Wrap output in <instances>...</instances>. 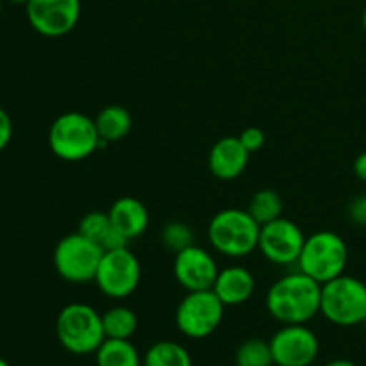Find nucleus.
Wrapping results in <instances>:
<instances>
[{"mask_svg": "<svg viewBox=\"0 0 366 366\" xmlns=\"http://www.w3.org/2000/svg\"><path fill=\"white\" fill-rule=\"evenodd\" d=\"M247 211L259 225L270 224L282 217V199L274 189H259L252 195Z\"/></svg>", "mask_w": 366, "mask_h": 366, "instance_id": "22", "label": "nucleus"}, {"mask_svg": "<svg viewBox=\"0 0 366 366\" xmlns=\"http://www.w3.org/2000/svg\"><path fill=\"white\" fill-rule=\"evenodd\" d=\"M0 366H9V363H7L6 360H2V357H0Z\"/></svg>", "mask_w": 366, "mask_h": 366, "instance_id": "32", "label": "nucleus"}, {"mask_svg": "<svg viewBox=\"0 0 366 366\" xmlns=\"http://www.w3.org/2000/svg\"><path fill=\"white\" fill-rule=\"evenodd\" d=\"M11 138H13V122L7 111L0 107V152L9 145Z\"/></svg>", "mask_w": 366, "mask_h": 366, "instance_id": "27", "label": "nucleus"}, {"mask_svg": "<svg viewBox=\"0 0 366 366\" xmlns=\"http://www.w3.org/2000/svg\"><path fill=\"white\" fill-rule=\"evenodd\" d=\"M142 281V264L129 247L107 250L100 259L95 285L109 299H127Z\"/></svg>", "mask_w": 366, "mask_h": 366, "instance_id": "9", "label": "nucleus"}, {"mask_svg": "<svg viewBox=\"0 0 366 366\" xmlns=\"http://www.w3.org/2000/svg\"><path fill=\"white\" fill-rule=\"evenodd\" d=\"M236 366H274L270 342L261 338L245 340L236 349Z\"/></svg>", "mask_w": 366, "mask_h": 366, "instance_id": "23", "label": "nucleus"}, {"mask_svg": "<svg viewBox=\"0 0 366 366\" xmlns=\"http://www.w3.org/2000/svg\"><path fill=\"white\" fill-rule=\"evenodd\" d=\"M304 242L306 236L302 229L295 222L281 217L270 224L261 225L257 250L270 263L288 267V264H297Z\"/></svg>", "mask_w": 366, "mask_h": 366, "instance_id": "10", "label": "nucleus"}, {"mask_svg": "<svg viewBox=\"0 0 366 366\" xmlns=\"http://www.w3.org/2000/svg\"><path fill=\"white\" fill-rule=\"evenodd\" d=\"M349 261L345 239L332 231H318L304 242L297 267L320 285L343 275Z\"/></svg>", "mask_w": 366, "mask_h": 366, "instance_id": "5", "label": "nucleus"}, {"mask_svg": "<svg viewBox=\"0 0 366 366\" xmlns=\"http://www.w3.org/2000/svg\"><path fill=\"white\" fill-rule=\"evenodd\" d=\"M49 147L54 156L66 163L88 159L100 150V136L93 118L81 111H66L49 129Z\"/></svg>", "mask_w": 366, "mask_h": 366, "instance_id": "2", "label": "nucleus"}, {"mask_svg": "<svg viewBox=\"0 0 366 366\" xmlns=\"http://www.w3.org/2000/svg\"><path fill=\"white\" fill-rule=\"evenodd\" d=\"M56 335L68 352L77 356L95 354L106 340L102 315L89 304H68L56 318Z\"/></svg>", "mask_w": 366, "mask_h": 366, "instance_id": "4", "label": "nucleus"}, {"mask_svg": "<svg viewBox=\"0 0 366 366\" xmlns=\"http://www.w3.org/2000/svg\"><path fill=\"white\" fill-rule=\"evenodd\" d=\"M11 4H16V6H27L29 0H9Z\"/></svg>", "mask_w": 366, "mask_h": 366, "instance_id": "30", "label": "nucleus"}, {"mask_svg": "<svg viewBox=\"0 0 366 366\" xmlns=\"http://www.w3.org/2000/svg\"><path fill=\"white\" fill-rule=\"evenodd\" d=\"M349 218L352 224L366 227V193L356 197L349 206Z\"/></svg>", "mask_w": 366, "mask_h": 366, "instance_id": "26", "label": "nucleus"}, {"mask_svg": "<svg viewBox=\"0 0 366 366\" xmlns=\"http://www.w3.org/2000/svg\"><path fill=\"white\" fill-rule=\"evenodd\" d=\"M322 285L300 270L277 279L267 293V310L285 325L307 324L320 313Z\"/></svg>", "mask_w": 366, "mask_h": 366, "instance_id": "1", "label": "nucleus"}, {"mask_svg": "<svg viewBox=\"0 0 366 366\" xmlns=\"http://www.w3.org/2000/svg\"><path fill=\"white\" fill-rule=\"evenodd\" d=\"M249 159L250 152L242 145L238 136H225L211 147L207 167L220 181H232L245 172Z\"/></svg>", "mask_w": 366, "mask_h": 366, "instance_id": "14", "label": "nucleus"}, {"mask_svg": "<svg viewBox=\"0 0 366 366\" xmlns=\"http://www.w3.org/2000/svg\"><path fill=\"white\" fill-rule=\"evenodd\" d=\"M320 313L340 327L363 324L366 318V285L345 274L322 285Z\"/></svg>", "mask_w": 366, "mask_h": 366, "instance_id": "6", "label": "nucleus"}, {"mask_svg": "<svg viewBox=\"0 0 366 366\" xmlns=\"http://www.w3.org/2000/svg\"><path fill=\"white\" fill-rule=\"evenodd\" d=\"M256 290V277L252 272L245 267H227L218 272L214 281L213 292L224 306H239L247 302L254 295Z\"/></svg>", "mask_w": 366, "mask_h": 366, "instance_id": "15", "label": "nucleus"}, {"mask_svg": "<svg viewBox=\"0 0 366 366\" xmlns=\"http://www.w3.org/2000/svg\"><path fill=\"white\" fill-rule=\"evenodd\" d=\"M325 366H357V365L352 363V361H349V360H335Z\"/></svg>", "mask_w": 366, "mask_h": 366, "instance_id": "29", "label": "nucleus"}, {"mask_svg": "<svg viewBox=\"0 0 366 366\" xmlns=\"http://www.w3.org/2000/svg\"><path fill=\"white\" fill-rule=\"evenodd\" d=\"M274 365L310 366L317 360L320 343L306 324H292L279 329L270 340Z\"/></svg>", "mask_w": 366, "mask_h": 366, "instance_id": "12", "label": "nucleus"}, {"mask_svg": "<svg viewBox=\"0 0 366 366\" xmlns=\"http://www.w3.org/2000/svg\"><path fill=\"white\" fill-rule=\"evenodd\" d=\"M104 250L95 242L74 232L57 242L54 249V268L61 279L71 285L95 281Z\"/></svg>", "mask_w": 366, "mask_h": 366, "instance_id": "7", "label": "nucleus"}, {"mask_svg": "<svg viewBox=\"0 0 366 366\" xmlns=\"http://www.w3.org/2000/svg\"><path fill=\"white\" fill-rule=\"evenodd\" d=\"M261 225L249 211L222 209L207 225V239L218 254L227 257H245L257 249Z\"/></svg>", "mask_w": 366, "mask_h": 366, "instance_id": "3", "label": "nucleus"}, {"mask_svg": "<svg viewBox=\"0 0 366 366\" xmlns=\"http://www.w3.org/2000/svg\"><path fill=\"white\" fill-rule=\"evenodd\" d=\"M224 310V302L213 290L188 292L175 311V325L188 338H207L220 327Z\"/></svg>", "mask_w": 366, "mask_h": 366, "instance_id": "8", "label": "nucleus"}, {"mask_svg": "<svg viewBox=\"0 0 366 366\" xmlns=\"http://www.w3.org/2000/svg\"><path fill=\"white\" fill-rule=\"evenodd\" d=\"M102 325L106 338L131 340L138 329V317L125 306H113L102 315Z\"/></svg>", "mask_w": 366, "mask_h": 366, "instance_id": "20", "label": "nucleus"}, {"mask_svg": "<svg viewBox=\"0 0 366 366\" xmlns=\"http://www.w3.org/2000/svg\"><path fill=\"white\" fill-rule=\"evenodd\" d=\"M242 145L249 150L250 154L257 152V150L263 149L264 142H267V136L261 131L259 127H247L245 131H242V134L238 136Z\"/></svg>", "mask_w": 366, "mask_h": 366, "instance_id": "25", "label": "nucleus"}, {"mask_svg": "<svg viewBox=\"0 0 366 366\" xmlns=\"http://www.w3.org/2000/svg\"><path fill=\"white\" fill-rule=\"evenodd\" d=\"M27 20L38 34L61 38L75 29L81 18V0H29Z\"/></svg>", "mask_w": 366, "mask_h": 366, "instance_id": "11", "label": "nucleus"}, {"mask_svg": "<svg viewBox=\"0 0 366 366\" xmlns=\"http://www.w3.org/2000/svg\"><path fill=\"white\" fill-rule=\"evenodd\" d=\"M77 232H81L82 236H86L88 239L95 242L104 252L129 247V239H125L124 236L114 229L109 214L100 213V211H92V213L84 214V217L81 218V222H79Z\"/></svg>", "mask_w": 366, "mask_h": 366, "instance_id": "17", "label": "nucleus"}, {"mask_svg": "<svg viewBox=\"0 0 366 366\" xmlns=\"http://www.w3.org/2000/svg\"><path fill=\"white\" fill-rule=\"evenodd\" d=\"M161 239L168 250L177 254L179 250L193 245V231L184 222H168L161 231Z\"/></svg>", "mask_w": 366, "mask_h": 366, "instance_id": "24", "label": "nucleus"}, {"mask_svg": "<svg viewBox=\"0 0 366 366\" xmlns=\"http://www.w3.org/2000/svg\"><path fill=\"white\" fill-rule=\"evenodd\" d=\"M0 14H2V0H0Z\"/></svg>", "mask_w": 366, "mask_h": 366, "instance_id": "33", "label": "nucleus"}, {"mask_svg": "<svg viewBox=\"0 0 366 366\" xmlns=\"http://www.w3.org/2000/svg\"><path fill=\"white\" fill-rule=\"evenodd\" d=\"M363 324H365V327H366V318H365V322H363Z\"/></svg>", "mask_w": 366, "mask_h": 366, "instance_id": "34", "label": "nucleus"}, {"mask_svg": "<svg viewBox=\"0 0 366 366\" xmlns=\"http://www.w3.org/2000/svg\"><path fill=\"white\" fill-rule=\"evenodd\" d=\"M107 214H109L114 229L129 242L139 238L147 231L150 222L145 204L136 199V197H120V199H117L111 204Z\"/></svg>", "mask_w": 366, "mask_h": 366, "instance_id": "16", "label": "nucleus"}, {"mask_svg": "<svg viewBox=\"0 0 366 366\" xmlns=\"http://www.w3.org/2000/svg\"><path fill=\"white\" fill-rule=\"evenodd\" d=\"M352 170H354V175L366 184V150L354 159Z\"/></svg>", "mask_w": 366, "mask_h": 366, "instance_id": "28", "label": "nucleus"}, {"mask_svg": "<svg viewBox=\"0 0 366 366\" xmlns=\"http://www.w3.org/2000/svg\"><path fill=\"white\" fill-rule=\"evenodd\" d=\"M218 272H220V268H218L213 254H209L202 247H197L195 243L175 254V281L186 292L213 290Z\"/></svg>", "mask_w": 366, "mask_h": 366, "instance_id": "13", "label": "nucleus"}, {"mask_svg": "<svg viewBox=\"0 0 366 366\" xmlns=\"http://www.w3.org/2000/svg\"><path fill=\"white\" fill-rule=\"evenodd\" d=\"M93 120H95L100 139L106 143L122 142L132 127L131 113L124 106H117V104L100 109Z\"/></svg>", "mask_w": 366, "mask_h": 366, "instance_id": "18", "label": "nucleus"}, {"mask_svg": "<svg viewBox=\"0 0 366 366\" xmlns=\"http://www.w3.org/2000/svg\"><path fill=\"white\" fill-rule=\"evenodd\" d=\"M361 24H363V31L366 32V7L363 11V16H361Z\"/></svg>", "mask_w": 366, "mask_h": 366, "instance_id": "31", "label": "nucleus"}, {"mask_svg": "<svg viewBox=\"0 0 366 366\" xmlns=\"http://www.w3.org/2000/svg\"><path fill=\"white\" fill-rule=\"evenodd\" d=\"M95 357L97 366H142V357L129 340L106 338Z\"/></svg>", "mask_w": 366, "mask_h": 366, "instance_id": "19", "label": "nucleus"}, {"mask_svg": "<svg viewBox=\"0 0 366 366\" xmlns=\"http://www.w3.org/2000/svg\"><path fill=\"white\" fill-rule=\"evenodd\" d=\"M143 366H193L192 356L175 342H157L143 356Z\"/></svg>", "mask_w": 366, "mask_h": 366, "instance_id": "21", "label": "nucleus"}]
</instances>
